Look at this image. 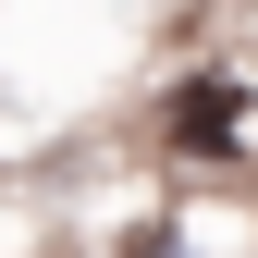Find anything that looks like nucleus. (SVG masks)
<instances>
[{
    "mask_svg": "<svg viewBox=\"0 0 258 258\" xmlns=\"http://www.w3.org/2000/svg\"><path fill=\"white\" fill-rule=\"evenodd\" d=\"M258 123V99H246V74H197L172 111H160V148H184V160H234V136Z\"/></svg>",
    "mask_w": 258,
    "mask_h": 258,
    "instance_id": "nucleus-1",
    "label": "nucleus"
}]
</instances>
